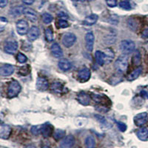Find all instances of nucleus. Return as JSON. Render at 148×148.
Instances as JSON below:
<instances>
[{
    "label": "nucleus",
    "mask_w": 148,
    "mask_h": 148,
    "mask_svg": "<svg viewBox=\"0 0 148 148\" xmlns=\"http://www.w3.org/2000/svg\"><path fill=\"white\" fill-rule=\"evenodd\" d=\"M58 66H59V69L62 70V71H67L71 68L72 64L69 60L66 59H62L59 62Z\"/></svg>",
    "instance_id": "19"
},
{
    "label": "nucleus",
    "mask_w": 148,
    "mask_h": 148,
    "mask_svg": "<svg viewBox=\"0 0 148 148\" xmlns=\"http://www.w3.org/2000/svg\"><path fill=\"white\" fill-rule=\"evenodd\" d=\"M85 147L86 148H95L96 146V141L92 136H89L85 139Z\"/></svg>",
    "instance_id": "26"
},
{
    "label": "nucleus",
    "mask_w": 148,
    "mask_h": 148,
    "mask_svg": "<svg viewBox=\"0 0 148 148\" xmlns=\"http://www.w3.org/2000/svg\"><path fill=\"white\" fill-rule=\"evenodd\" d=\"M42 126L41 125H36V126H33L31 127V133L34 135V136H37V135L40 134L42 133Z\"/></svg>",
    "instance_id": "32"
},
{
    "label": "nucleus",
    "mask_w": 148,
    "mask_h": 148,
    "mask_svg": "<svg viewBox=\"0 0 148 148\" xmlns=\"http://www.w3.org/2000/svg\"><path fill=\"white\" fill-rule=\"evenodd\" d=\"M35 1L36 0H22V2L25 4V5H32Z\"/></svg>",
    "instance_id": "42"
},
{
    "label": "nucleus",
    "mask_w": 148,
    "mask_h": 148,
    "mask_svg": "<svg viewBox=\"0 0 148 148\" xmlns=\"http://www.w3.org/2000/svg\"><path fill=\"white\" fill-rule=\"evenodd\" d=\"M135 48H136V45L132 40H129V39L123 40L120 43V50L123 53V54L127 55V54L131 53L134 51Z\"/></svg>",
    "instance_id": "3"
},
{
    "label": "nucleus",
    "mask_w": 148,
    "mask_h": 148,
    "mask_svg": "<svg viewBox=\"0 0 148 148\" xmlns=\"http://www.w3.org/2000/svg\"><path fill=\"white\" fill-rule=\"evenodd\" d=\"M22 87H21L20 84L16 80H13L10 82L9 84L8 88V97L12 99L18 95V93L20 92Z\"/></svg>",
    "instance_id": "2"
},
{
    "label": "nucleus",
    "mask_w": 148,
    "mask_h": 148,
    "mask_svg": "<svg viewBox=\"0 0 148 148\" xmlns=\"http://www.w3.org/2000/svg\"><path fill=\"white\" fill-rule=\"evenodd\" d=\"M133 62L135 65H138L141 63V55H140V53L138 51H136V53L133 56Z\"/></svg>",
    "instance_id": "31"
},
{
    "label": "nucleus",
    "mask_w": 148,
    "mask_h": 148,
    "mask_svg": "<svg viewBox=\"0 0 148 148\" xmlns=\"http://www.w3.org/2000/svg\"><path fill=\"white\" fill-rule=\"evenodd\" d=\"M96 62L99 65L102 66L104 64V52H101L100 51H97L96 52Z\"/></svg>",
    "instance_id": "25"
},
{
    "label": "nucleus",
    "mask_w": 148,
    "mask_h": 148,
    "mask_svg": "<svg viewBox=\"0 0 148 148\" xmlns=\"http://www.w3.org/2000/svg\"><path fill=\"white\" fill-rule=\"evenodd\" d=\"M24 15L25 16L26 18L30 20V22H35L37 20V14L36 12L32 8H25L24 10Z\"/></svg>",
    "instance_id": "14"
},
{
    "label": "nucleus",
    "mask_w": 148,
    "mask_h": 148,
    "mask_svg": "<svg viewBox=\"0 0 148 148\" xmlns=\"http://www.w3.org/2000/svg\"><path fill=\"white\" fill-rule=\"evenodd\" d=\"M119 7L121 8L124 9V10H130L131 9V5L129 1L127 0H125V1H122L119 3Z\"/></svg>",
    "instance_id": "30"
},
{
    "label": "nucleus",
    "mask_w": 148,
    "mask_h": 148,
    "mask_svg": "<svg viewBox=\"0 0 148 148\" xmlns=\"http://www.w3.org/2000/svg\"><path fill=\"white\" fill-rule=\"evenodd\" d=\"M75 143V138L72 135L64 137L60 142V148H72Z\"/></svg>",
    "instance_id": "8"
},
{
    "label": "nucleus",
    "mask_w": 148,
    "mask_h": 148,
    "mask_svg": "<svg viewBox=\"0 0 148 148\" xmlns=\"http://www.w3.org/2000/svg\"><path fill=\"white\" fill-rule=\"evenodd\" d=\"M51 51L52 54L53 55L54 57L56 58H61L63 56V51L59 46V44L57 43H53L51 47Z\"/></svg>",
    "instance_id": "17"
},
{
    "label": "nucleus",
    "mask_w": 148,
    "mask_h": 148,
    "mask_svg": "<svg viewBox=\"0 0 148 148\" xmlns=\"http://www.w3.org/2000/svg\"><path fill=\"white\" fill-rule=\"evenodd\" d=\"M1 21H2V22H5V23H7V22H8L7 18H4V17H1Z\"/></svg>",
    "instance_id": "45"
},
{
    "label": "nucleus",
    "mask_w": 148,
    "mask_h": 148,
    "mask_svg": "<svg viewBox=\"0 0 148 148\" xmlns=\"http://www.w3.org/2000/svg\"><path fill=\"white\" fill-rule=\"evenodd\" d=\"M104 64H110L114 59V52L111 48H106L104 50Z\"/></svg>",
    "instance_id": "18"
},
{
    "label": "nucleus",
    "mask_w": 148,
    "mask_h": 148,
    "mask_svg": "<svg viewBox=\"0 0 148 148\" xmlns=\"http://www.w3.org/2000/svg\"><path fill=\"white\" fill-rule=\"evenodd\" d=\"M76 36L73 33H66L65 34H64V36H62V45L67 48L72 47L74 43L76 42Z\"/></svg>",
    "instance_id": "4"
},
{
    "label": "nucleus",
    "mask_w": 148,
    "mask_h": 148,
    "mask_svg": "<svg viewBox=\"0 0 148 148\" xmlns=\"http://www.w3.org/2000/svg\"><path fill=\"white\" fill-rule=\"evenodd\" d=\"M25 148H36V146H34V145H27V146H26Z\"/></svg>",
    "instance_id": "46"
},
{
    "label": "nucleus",
    "mask_w": 148,
    "mask_h": 148,
    "mask_svg": "<svg viewBox=\"0 0 148 148\" xmlns=\"http://www.w3.org/2000/svg\"><path fill=\"white\" fill-rule=\"evenodd\" d=\"M78 78L82 82H87L90 78V71L88 67H83L79 71L78 73Z\"/></svg>",
    "instance_id": "9"
},
{
    "label": "nucleus",
    "mask_w": 148,
    "mask_h": 148,
    "mask_svg": "<svg viewBox=\"0 0 148 148\" xmlns=\"http://www.w3.org/2000/svg\"><path fill=\"white\" fill-rule=\"evenodd\" d=\"M39 34H40V31H39V27H37L36 26H33L30 27L27 33V37H28L29 40L34 42L36 39H38V37L39 36Z\"/></svg>",
    "instance_id": "13"
},
{
    "label": "nucleus",
    "mask_w": 148,
    "mask_h": 148,
    "mask_svg": "<svg viewBox=\"0 0 148 148\" xmlns=\"http://www.w3.org/2000/svg\"><path fill=\"white\" fill-rule=\"evenodd\" d=\"M63 90V86L62 84L59 82H55L53 83L51 85V90L53 92H56V93H59L62 91Z\"/></svg>",
    "instance_id": "28"
},
{
    "label": "nucleus",
    "mask_w": 148,
    "mask_h": 148,
    "mask_svg": "<svg viewBox=\"0 0 148 148\" xmlns=\"http://www.w3.org/2000/svg\"><path fill=\"white\" fill-rule=\"evenodd\" d=\"M42 148H50V147H49L48 145H45Z\"/></svg>",
    "instance_id": "47"
},
{
    "label": "nucleus",
    "mask_w": 148,
    "mask_h": 148,
    "mask_svg": "<svg viewBox=\"0 0 148 148\" xmlns=\"http://www.w3.org/2000/svg\"><path fill=\"white\" fill-rule=\"evenodd\" d=\"M95 36L92 32H88L85 35V46L86 49L89 52H92L93 50V45H94Z\"/></svg>",
    "instance_id": "6"
},
{
    "label": "nucleus",
    "mask_w": 148,
    "mask_h": 148,
    "mask_svg": "<svg viewBox=\"0 0 148 148\" xmlns=\"http://www.w3.org/2000/svg\"><path fill=\"white\" fill-rule=\"evenodd\" d=\"M107 5L110 8H114L117 5V0H106Z\"/></svg>",
    "instance_id": "39"
},
{
    "label": "nucleus",
    "mask_w": 148,
    "mask_h": 148,
    "mask_svg": "<svg viewBox=\"0 0 148 148\" xmlns=\"http://www.w3.org/2000/svg\"><path fill=\"white\" fill-rule=\"evenodd\" d=\"M11 127L8 125L2 124L0 127V137L2 139H8L11 134Z\"/></svg>",
    "instance_id": "11"
},
{
    "label": "nucleus",
    "mask_w": 148,
    "mask_h": 148,
    "mask_svg": "<svg viewBox=\"0 0 148 148\" xmlns=\"http://www.w3.org/2000/svg\"><path fill=\"white\" fill-rule=\"evenodd\" d=\"M42 20L45 24H50L53 21V16L48 13H45L42 14Z\"/></svg>",
    "instance_id": "29"
},
{
    "label": "nucleus",
    "mask_w": 148,
    "mask_h": 148,
    "mask_svg": "<svg viewBox=\"0 0 148 148\" xmlns=\"http://www.w3.org/2000/svg\"><path fill=\"white\" fill-rule=\"evenodd\" d=\"M65 134V132L64 130H57L54 133V138H55L56 140H59L62 138H63Z\"/></svg>",
    "instance_id": "33"
},
{
    "label": "nucleus",
    "mask_w": 148,
    "mask_h": 148,
    "mask_svg": "<svg viewBox=\"0 0 148 148\" xmlns=\"http://www.w3.org/2000/svg\"><path fill=\"white\" fill-rule=\"evenodd\" d=\"M14 67L11 64H4L0 68V75L2 76H8L14 73Z\"/></svg>",
    "instance_id": "12"
},
{
    "label": "nucleus",
    "mask_w": 148,
    "mask_h": 148,
    "mask_svg": "<svg viewBox=\"0 0 148 148\" xmlns=\"http://www.w3.org/2000/svg\"><path fill=\"white\" fill-rule=\"evenodd\" d=\"M114 67L119 73H124L126 72L128 67V57L126 54L120 56L115 62Z\"/></svg>",
    "instance_id": "1"
},
{
    "label": "nucleus",
    "mask_w": 148,
    "mask_h": 148,
    "mask_svg": "<svg viewBox=\"0 0 148 148\" xmlns=\"http://www.w3.org/2000/svg\"><path fill=\"white\" fill-rule=\"evenodd\" d=\"M141 96H144V97L148 99V93L146 92V91H141Z\"/></svg>",
    "instance_id": "44"
},
{
    "label": "nucleus",
    "mask_w": 148,
    "mask_h": 148,
    "mask_svg": "<svg viewBox=\"0 0 148 148\" xmlns=\"http://www.w3.org/2000/svg\"><path fill=\"white\" fill-rule=\"evenodd\" d=\"M41 133H42L45 137L51 136L53 133V127L50 124H45V125H42Z\"/></svg>",
    "instance_id": "23"
},
{
    "label": "nucleus",
    "mask_w": 148,
    "mask_h": 148,
    "mask_svg": "<svg viewBox=\"0 0 148 148\" xmlns=\"http://www.w3.org/2000/svg\"><path fill=\"white\" fill-rule=\"evenodd\" d=\"M77 100L79 103L84 106H87L90 102V97L84 92H79L77 96Z\"/></svg>",
    "instance_id": "15"
},
{
    "label": "nucleus",
    "mask_w": 148,
    "mask_h": 148,
    "mask_svg": "<svg viewBox=\"0 0 148 148\" xmlns=\"http://www.w3.org/2000/svg\"><path fill=\"white\" fill-rule=\"evenodd\" d=\"M18 49V42L16 41H10L7 42L4 47V50L7 53L14 54Z\"/></svg>",
    "instance_id": "10"
},
{
    "label": "nucleus",
    "mask_w": 148,
    "mask_h": 148,
    "mask_svg": "<svg viewBox=\"0 0 148 148\" xmlns=\"http://www.w3.org/2000/svg\"><path fill=\"white\" fill-rule=\"evenodd\" d=\"M141 71H142L141 67H138V68H136V70H134V71L127 76L128 81H134V80H136V79L141 75Z\"/></svg>",
    "instance_id": "24"
},
{
    "label": "nucleus",
    "mask_w": 148,
    "mask_h": 148,
    "mask_svg": "<svg viewBox=\"0 0 148 148\" xmlns=\"http://www.w3.org/2000/svg\"><path fill=\"white\" fill-rule=\"evenodd\" d=\"M148 121V114L147 113H141L134 117V123L136 126L141 127L145 125Z\"/></svg>",
    "instance_id": "7"
},
{
    "label": "nucleus",
    "mask_w": 148,
    "mask_h": 148,
    "mask_svg": "<svg viewBox=\"0 0 148 148\" xmlns=\"http://www.w3.org/2000/svg\"><path fill=\"white\" fill-rule=\"evenodd\" d=\"M110 22L111 24H113V25H117L119 22V18L118 16L117 15H112L110 17V19H109Z\"/></svg>",
    "instance_id": "37"
},
{
    "label": "nucleus",
    "mask_w": 148,
    "mask_h": 148,
    "mask_svg": "<svg viewBox=\"0 0 148 148\" xmlns=\"http://www.w3.org/2000/svg\"><path fill=\"white\" fill-rule=\"evenodd\" d=\"M128 26L130 27V28L132 29V30H135L137 29V22L136 21L134 20L133 18H130L128 20Z\"/></svg>",
    "instance_id": "35"
},
{
    "label": "nucleus",
    "mask_w": 148,
    "mask_h": 148,
    "mask_svg": "<svg viewBox=\"0 0 148 148\" xmlns=\"http://www.w3.org/2000/svg\"><path fill=\"white\" fill-rule=\"evenodd\" d=\"M142 37L143 38H147L148 37V27L144 30L143 33H142Z\"/></svg>",
    "instance_id": "43"
},
{
    "label": "nucleus",
    "mask_w": 148,
    "mask_h": 148,
    "mask_svg": "<svg viewBox=\"0 0 148 148\" xmlns=\"http://www.w3.org/2000/svg\"><path fill=\"white\" fill-rule=\"evenodd\" d=\"M25 8L24 7V6H16V7L12 8L10 9V12H9V14L11 16L14 17H16V16H19L21 14H24V10H25Z\"/></svg>",
    "instance_id": "20"
},
{
    "label": "nucleus",
    "mask_w": 148,
    "mask_h": 148,
    "mask_svg": "<svg viewBox=\"0 0 148 148\" xmlns=\"http://www.w3.org/2000/svg\"><path fill=\"white\" fill-rule=\"evenodd\" d=\"M8 3V0H0V8H3L6 7Z\"/></svg>",
    "instance_id": "41"
},
{
    "label": "nucleus",
    "mask_w": 148,
    "mask_h": 148,
    "mask_svg": "<svg viewBox=\"0 0 148 148\" xmlns=\"http://www.w3.org/2000/svg\"><path fill=\"white\" fill-rule=\"evenodd\" d=\"M45 39L47 42H51L53 40V32L52 29L50 27H47L45 30Z\"/></svg>",
    "instance_id": "27"
},
{
    "label": "nucleus",
    "mask_w": 148,
    "mask_h": 148,
    "mask_svg": "<svg viewBox=\"0 0 148 148\" xmlns=\"http://www.w3.org/2000/svg\"><path fill=\"white\" fill-rule=\"evenodd\" d=\"M17 60H18V62L25 63L26 62H27V57H26L25 55H24V54L19 53L17 55Z\"/></svg>",
    "instance_id": "36"
},
{
    "label": "nucleus",
    "mask_w": 148,
    "mask_h": 148,
    "mask_svg": "<svg viewBox=\"0 0 148 148\" xmlns=\"http://www.w3.org/2000/svg\"><path fill=\"white\" fill-rule=\"evenodd\" d=\"M137 136L141 141H146L148 138V129L147 127L140 128L136 133Z\"/></svg>",
    "instance_id": "22"
},
{
    "label": "nucleus",
    "mask_w": 148,
    "mask_h": 148,
    "mask_svg": "<svg viewBox=\"0 0 148 148\" xmlns=\"http://www.w3.org/2000/svg\"><path fill=\"white\" fill-rule=\"evenodd\" d=\"M49 87L48 82L45 78L39 77L36 81V88L40 91H45L47 90Z\"/></svg>",
    "instance_id": "16"
},
{
    "label": "nucleus",
    "mask_w": 148,
    "mask_h": 148,
    "mask_svg": "<svg viewBox=\"0 0 148 148\" xmlns=\"http://www.w3.org/2000/svg\"><path fill=\"white\" fill-rule=\"evenodd\" d=\"M69 26V24L66 20H64V19H61V20L59 21V27L60 28H66Z\"/></svg>",
    "instance_id": "38"
},
{
    "label": "nucleus",
    "mask_w": 148,
    "mask_h": 148,
    "mask_svg": "<svg viewBox=\"0 0 148 148\" xmlns=\"http://www.w3.org/2000/svg\"><path fill=\"white\" fill-rule=\"evenodd\" d=\"M104 43H105V44L112 45V44H113L115 42H116V37L113 36V35L107 36L106 38H104Z\"/></svg>",
    "instance_id": "34"
},
{
    "label": "nucleus",
    "mask_w": 148,
    "mask_h": 148,
    "mask_svg": "<svg viewBox=\"0 0 148 148\" xmlns=\"http://www.w3.org/2000/svg\"><path fill=\"white\" fill-rule=\"evenodd\" d=\"M28 23L24 19L18 21L16 23V30L18 34L21 36H24L27 34L29 31Z\"/></svg>",
    "instance_id": "5"
},
{
    "label": "nucleus",
    "mask_w": 148,
    "mask_h": 148,
    "mask_svg": "<svg viewBox=\"0 0 148 148\" xmlns=\"http://www.w3.org/2000/svg\"><path fill=\"white\" fill-rule=\"evenodd\" d=\"M98 18L99 17L96 14H90L84 18V24L86 25H93L94 24L96 23Z\"/></svg>",
    "instance_id": "21"
},
{
    "label": "nucleus",
    "mask_w": 148,
    "mask_h": 148,
    "mask_svg": "<svg viewBox=\"0 0 148 148\" xmlns=\"http://www.w3.org/2000/svg\"><path fill=\"white\" fill-rule=\"evenodd\" d=\"M117 125H118L119 129L121 132L126 131L127 125H125V123H123V122H121V121H119V122H118V124H117Z\"/></svg>",
    "instance_id": "40"
}]
</instances>
